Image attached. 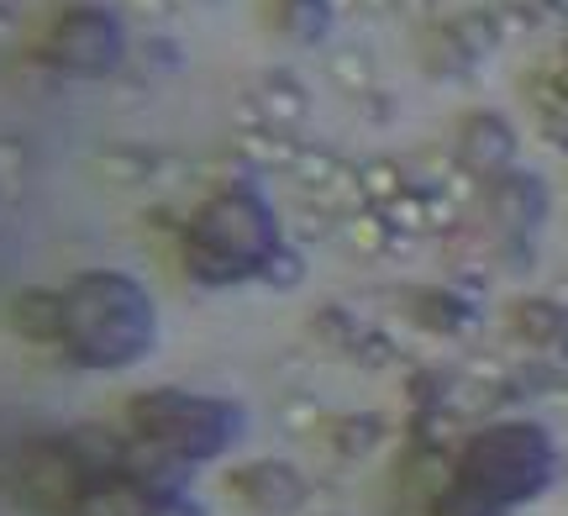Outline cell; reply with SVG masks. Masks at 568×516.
I'll return each mask as SVG.
<instances>
[{
	"mask_svg": "<svg viewBox=\"0 0 568 516\" xmlns=\"http://www.w3.org/2000/svg\"><path fill=\"white\" fill-rule=\"evenodd\" d=\"M153 301L138 280L95 269L59 295V343L90 370H122L153 348Z\"/></svg>",
	"mask_w": 568,
	"mask_h": 516,
	"instance_id": "obj_1",
	"label": "cell"
},
{
	"mask_svg": "<svg viewBox=\"0 0 568 516\" xmlns=\"http://www.w3.org/2000/svg\"><path fill=\"white\" fill-rule=\"evenodd\" d=\"M274 249H280V222L253 190L211 195L184 232V264L205 285H237L247 274H264Z\"/></svg>",
	"mask_w": 568,
	"mask_h": 516,
	"instance_id": "obj_2",
	"label": "cell"
},
{
	"mask_svg": "<svg viewBox=\"0 0 568 516\" xmlns=\"http://www.w3.org/2000/svg\"><path fill=\"white\" fill-rule=\"evenodd\" d=\"M552 464H558L552 437L537 422H495V427L468 437L458 479H464L468 496L485 500V506H516V500H531L548 485Z\"/></svg>",
	"mask_w": 568,
	"mask_h": 516,
	"instance_id": "obj_3",
	"label": "cell"
},
{
	"mask_svg": "<svg viewBox=\"0 0 568 516\" xmlns=\"http://www.w3.org/2000/svg\"><path fill=\"white\" fill-rule=\"evenodd\" d=\"M132 427L169 458H216L237 443L243 412L226 401H211V395L153 391L132 401Z\"/></svg>",
	"mask_w": 568,
	"mask_h": 516,
	"instance_id": "obj_4",
	"label": "cell"
},
{
	"mask_svg": "<svg viewBox=\"0 0 568 516\" xmlns=\"http://www.w3.org/2000/svg\"><path fill=\"white\" fill-rule=\"evenodd\" d=\"M48 53H53V63H63L69 74H105V69H116V59H122V27L105 17V11L74 6V11L53 27Z\"/></svg>",
	"mask_w": 568,
	"mask_h": 516,
	"instance_id": "obj_5",
	"label": "cell"
},
{
	"mask_svg": "<svg viewBox=\"0 0 568 516\" xmlns=\"http://www.w3.org/2000/svg\"><path fill=\"white\" fill-rule=\"evenodd\" d=\"M232 490H237V496H243L253 512L290 516L305 500V479L295 475L290 464H280V458H264V464H247V469H237Z\"/></svg>",
	"mask_w": 568,
	"mask_h": 516,
	"instance_id": "obj_6",
	"label": "cell"
},
{
	"mask_svg": "<svg viewBox=\"0 0 568 516\" xmlns=\"http://www.w3.org/2000/svg\"><path fill=\"white\" fill-rule=\"evenodd\" d=\"M458 159H464L468 174L500 180L510 169V159H516V132H510L500 117L479 111V117H468V122L458 127Z\"/></svg>",
	"mask_w": 568,
	"mask_h": 516,
	"instance_id": "obj_7",
	"label": "cell"
},
{
	"mask_svg": "<svg viewBox=\"0 0 568 516\" xmlns=\"http://www.w3.org/2000/svg\"><path fill=\"white\" fill-rule=\"evenodd\" d=\"M489 211L500 216V227H516V232H527L537 227V216L548 211V195H542V185L531 180V174H500L495 180V190H489Z\"/></svg>",
	"mask_w": 568,
	"mask_h": 516,
	"instance_id": "obj_8",
	"label": "cell"
},
{
	"mask_svg": "<svg viewBox=\"0 0 568 516\" xmlns=\"http://www.w3.org/2000/svg\"><path fill=\"white\" fill-rule=\"evenodd\" d=\"M284 27L295 38H322L326 32V0H290L284 6Z\"/></svg>",
	"mask_w": 568,
	"mask_h": 516,
	"instance_id": "obj_9",
	"label": "cell"
},
{
	"mask_svg": "<svg viewBox=\"0 0 568 516\" xmlns=\"http://www.w3.org/2000/svg\"><path fill=\"white\" fill-rule=\"evenodd\" d=\"M516 327L527 332L531 343H552V337H558V306H548V301H527V306L516 311Z\"/></svg>",
	"mask_w": 568,
	"mask_h": 516,
	"instance_id": "obj_10",
	"label": "cell"
},
{
	"mask_svg": "<svg viewBox=\"0 0 568 516\" xmlns=\"http://www.w3.org/2000/svg\"><path fill=\"white\" fill-rule=\"evenodd\" d=\"M301 274H305V264L290 249H274V259L264 264V280H274V285H295Z\"/></svg>",
	"mask_w": 568,
	"mask_h": 516,
	"instance_id": "obj_11",
	"label": "cell"
},
{
	"mask_svg": "<svg viewBox=\"0 0 568 516\" xmlns=\"http://www.w3.org/2000/svg\"><path fill=\"white\" fill-rule=\"evenodd\" d=\"M364 185H368V195H379V201H385V195H395V190H400V180H395V169L379 164V169H368Z\"/></svg>",
	"mask_w": 568,
	"mask_h": 516,
	"instance_id": "obj_12",
	"label": "cell"
},
{
	"mask_svg": "<svg viewBox=\"0 0 568 516\" xmlns=\"http://www.w3.org/2000/svg\"><path fill=\"white\" fill-rule=\"evenodd\" d=\"M153 516H201V506H190V500H153Z\"/></svg>",
	"mask_w": 568,
	"mask_h": 516,
	"instance_id": "obj_13",
	"label": "cell"
},
{
	"mask_svg": "<svg viewBox=\"0 0 568 516\" xmlns=\"http://www.w3.org/2000/svg\"><path fill=\"white\" fill-rule=\"evenodd\" d=\"M400 6H422V0H400Z\"/></svg>",
	"mask_w": 568,
	"mask_h": 516,
	"instance_id": "obj_14",
	"label": "cell"
}]
</instances>
